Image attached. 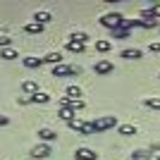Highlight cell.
Returning <instances> with one entry per match:
<instances>
[{
	"label": "cell",
	"mask_w": 160,
	"mask_h": 160,
	"mask_svg": "<svg viewBox=\"0 0 160 160\" xmlns=\"http://www.w3.org/2000/svg\"><path fill=\"white\" fill-rule=\"evenodd\" d=\"M122 22H124V17H122L120 12H108V14L100 17V24H103L105 29H110V31H112V29H120Z\"/></svg>",
	"instance_id": "1"
},
{
	"label": "cell",
	"mask_w": 160,
	"mask_h": 160,
	"mask_svg": "<svg viewBox=\"0 0 160 160\" xmlns=\"http://www.w3.org/2000/svg\"><path fill=\"white\" fill-rule=\"evenodd\" d=\"M115 124H117V117H115V115H108V117H98V120L91 122V127H93V132H96V134L105 132V129L115 127Z\"/></svg>",
	"instance_id": "2"
},
{
	"label": "cell",
	"mask_w": 160,
	"mask_h": 160,
	"mask_svg": "<svg viewBox=\"0 0 160 160\" xmlns=\"http://www.w3.org/2000/svg\"><path fill=\"white\" fill-rule=\"evenodd\" d=\"M69 74H81V67L77 65H55L53 67V77H69Z\"/></svg>",
	"instance_id": "3"
},
{
	"label": "cell",
	"mask_w": 160,
	"mask_h": 160,
	"mask_svg": "<svg viewBox=\"0 0 160 160\" xmlns=\"http://www.w3.org/2000/svg\"><path fill=\"white\" fill-rule=\"evenodd\" d=\"M60 105L62 108H69V110H74V112H77V110H84V105H86V103H84V100L81 98H60Z\"/></svg>",
	"instance_id": "4"
},
{
	"label": "cell",
	"mask_w": 160,
	"mask_h": 160,
	"mask_svg": "<svg viewBox=\"0 0 160 160\" xmlns=\"http://www.w3.org/2000/svg\"><path fill=\"white\" fill-rule=\"evenodd\" d=\"M53 153V148H50V143H38V146L31 148V158H48V155Z\"/></svg>",
	"instance_id": "5"
},
{
	"label": "cell",
	"mask_w": 160,
	"mask_h": 160,
	"mask_svg": "<svg viewBox=\"0 0 160 160\" xmlns=\"http://www.w3.org/2000/svg\"><path fill=\"white\" fill-rule=\"evenodd\" d=\"M74 158H77V160H96L98 153L91 151V148H77V151H74Z\"/></svg>",
	"instance_id": "6"
},
{
	"label": "cell",
	"mask_w": 160,
	"mask_h": 160,
	"mask_svg": "<svg viewBox=\"0 0 160 160\" xmlns=\"http://www.w3.org/2000/svg\"><path fill=\"white\" fill-rule=\"evenodd\" d=\"M112 69H115V67H112L110 60H100V62H96V67H93V72L100 74V77H103V74H110Z\"/></svg>",
	"instance_id": "7"
},
{
	"label": "cell",
	"mask_w": 160,
	"mask_h": 160,
	"mask_svg": "<svg viewBox=\"0 0 160 160\" xmlns=\"http://www.w3.org/2000/svg\"><path fill=\"white\" fill-rule=\"evenodd\" d=\"M24 67H27V69H38V67H43L46 65V62H43V58H24Z\"/></svg>",
	"instance_id": "8"
},
{
	"label": "cell",
	"mask_w": 160,
	"mask_h": 160,
	"mask_svg": "<svg viewBox=\"0 0 160 160\" xmlns=\"http://www.w3.org/2000/svg\"><path fill=\"white\" fill-rule=\"evenodd\" d=\"M38 139L43 141V143H50V141L58 139V134H55L53 129H38Z\"/></svg>",
	"instance_id": "9"
},
{
	"label": "cell",
	"mask_w": 160,
	"mask_h": 160,
	"mask_svg": "<svg viewBox=\"0 0 160 160\" xmlns=\"http://www.w3.org/2000/svg\"><path fill=\"white\" fill-rule=\"evenodd\" d=\"M22 91H24L27 96H33V93H38V84L31 81V79H27L24 84H22Z\"/></svg>",
	"instance_id": "10"
},
{
	"label": "cell",
	"mask_w": 160,
	"mask_h": 160,
	"mask_svg": "<svg viewBox=\"0 0 160 160\" xmlns=\"http://www.w3.org/2000/svg\"><path fill=\"white\" fill-rule=\"evenodd\" d=\"M50 19H53V17H50V12H46V10H38V12L33 14V22H36V24H48Z\"/></svg>",
	"instance_id": "11"
},
{
	"label": "cell",
	"mask_w": 160,
	"mask_h": 160,
	"mask_svg": "<svg viewBox=\"0 0 160 160\" xmlns=\"http://www.w3.org/2000/svg\"><path fill=\"white\" fill-rule=\"evenodd\" d=\"M122 58H124V60H139L141 50L139 48H127V50H122Z\"/></svg>",
	"instance_id": "12"
},
{
	"label": "cell",
	"mask_w": 160,
	"mask_h": 160,
	"mask_svg": "<svg viewBox=\"0 0 160 160\" xmlns=\"http://www.w3.org/2000/svg\"><path fill=\"white\" fill-rule=\"evenodd\" d=\"M0 58L2 60H14V58H19V53L14 48H0Z\"/></svg>",
	"instance_id": "13"
},
{
	"label": "cell",
	"mask_w": 160,
	"mask_h": 160,
	"mask_svg": "<svg viewBox=\"0 0 160 160\" xmlns=\"http://www.w3.org/2000/svg\"><path fill=\"white\" fill-rule=\"evenodd\" d=\"M43 62H48V65H62V55L60 53H48L46 58H43Z\"/></svg>",
	"instance_id": "14"
},
{
	"label": "cell",
	"mask_w": 160,
	"mask_h": 160,
	"mask_svg": "<svg viewBox=\"0 0 160 160\" xmlns=\"http://www.w3.org/2000/svg\"><path fill=\"white\" fill-rule=\"evenodd\" d=\"M60 120H65V122H72L74 117H77V112H74V110H69V108H60Z\"/></svg>",
	"instance_id": "15"
},
{
	"label": "cell",
	"mask_w": 160,
	"mask_h": 160,
	"mask_svg": "<svg viewBox=\"0 0 160 160\" xmlns=\"http://www.w3.org/2000/svg\"><path fill=\"white\" fill-rule=\"evenodd\" d=\"M117 134H122V136H132V134H136V127H134V124H120V127H117Z\"/></svg>",
	"instance_id": "16"
},
{
	"label": "cell",
	"mask_w": 160,
	"mask_h": 160,
	"mask_svg": "<svg viewBox=\"0 0 160 160\" xmlns=\"http://www.w3.org/2000/svg\"><path fill=\"white\" fill-rule=\"evenodd\" d=\"M84 43H77V41H67V50L69 53H84Z\"/></svg>",
	"instance_id": "17"
},
{
	"label": "cell",
	"mask_w": 160,
	"mask_h": 160,
	"mask_svg": "<svg viewBox=\"0 0 160 160\" xmlns=\"http://www.w3.org/2000/svg\"><path fill=\"white\" fill-rule=\"evenodd\" d=\"M110 48H112V43H110V41H105V38L96 41V50H98V53H108Z\"/></svg>",
	"instance_id": "18"
},
{
	"label": "cell",
	"mask_w": 160,
	"mask_h": 160,
	"mask_svg": "<svg viewBox=\"0 0 160 160\" xmlns=\"http://www.w3.org/2000/svg\"><path fill=\"white\" fill-rule=\"evenodd\" d=\"M112 38L115 41H124V38H129V31H127V29H112Z\"/></svg>",
	"instance_id": "19"
},
{
	"label": "cell",
	"mask_w": 160,
	"mask_h": 160,
	"mask_svg": "<svg viewBox=\"0 0 160 160\" xmlns=\"http://www.w3.org/2000/svg\"><path fill=\"white\" fill-rule=\"evenodd\" d=\"M31 103H50V96L43 93V91H38V93L31 96Z\"/></svg>",
	"instance_id": "20"
},
{
	"label": "cell",
	"mask_w": 160,
	"mask_h": 160,
	"mask_svg": "<svg viewBox=\"0 0 160 160\" xmlns=\"http://www.w3.org/2000/svg\"><path fill=\"white\" fill-rule=\"evenodd\" d=\"M24 31H27V33H41V31H43V24L31 22V24H27V27H24Z\"/></svg>",
	"instance_id": "21"
},
{
	"label": "cell",
	"mask_w": 160,
	"mask_h": 160,
	"mask_svg": "<svg viewBox=\"0 0 160 160\" xmlns=\"http://www.w3.org/2000/svg\"><path fill=\"white\" fill-rule=\"evenodd\" d=\"M67 124H69V129H74V132H79L81 134V129H84V124H86V122H81L79 117H74L72 122H67Z\"/></svg>",
	"instance_id": "22"
},
{
	"label": "cell",
	"mask_w": 160,
	"mask_h": 160,
	"mask_svg": "<svg viewBox=\"0 0 160 160\" xmlns=\"http://www.w3.org/2000/svg\"><path fill=\"white\" fill-rule=\"evenodd\" d=\"M67 98H81V88L79 86H67Z\"/></svg>",
	"instance_id": "23"
},
{
	"label": "cell",
	"mask_w": 160,
	"mask_h": 160,
	"mask_svg": "<svg viewBox=\"0 0 160 160\" xmlns=\"http://www.w3.org/2000/svg\"><path fill=\"white\" fill-rule=\"evenodd\" d=\"M143 105L151 108V110H160V98H146V100H143Z\"/></svg>",
	"instance_id": "24"
},
{
	"label": "cell",
	"mask_w": 160,
	"mask_h": 160,
	"mask_svg": "<svg viewBox=\"0 0 160 160\" xmlns=\"http://www.w3.org/2000/svg\"><path fill=\"white\" fill-rule=\"evenodd\" d=\"M132 160H151V153H148V151H134Z\"/></svg>",
	"instance_id": "25"
},
{
	"label": "cell",
	"mask_w": 160,
	"mask_h": 160,
	"mask_svg": "<svg viewBox=\"0 0 160 160\" xmlns=\"http://www.w3.org/2000/svg\"><path fill=\"white\" fill-rule=\"evenodd\" d=\"M69 41H77V43H84V46H86V41H88V36L84 31H77V33H72V38Z\"/></svg>",
	"instance_id": "26"
},
{
	"label": "cell",
	"mask_w": 160,
	"mask_h": 160,
	"mask_svg": "<svg viewBox=\"0 0 160 160\" xmlns=\"http://www.w3.org/2000/svg\"><path fill=\"white\" fill-rule=\"evenodd\" d=\"M12 38H7V36H0V48H10Z\"/></svg>",
	"instance_id": "27"
},
{
	"label": "cell",
	"mask_w": 160,
	"mask_h": 160,
	"mask_svg": "<svg viewBox=\"0 0 160 160\" xmlns=\"http://www.w3.org/2000/svg\"><path fill=\"white\" fill-rule=\"evenodd\" d=\"M148 50H151V53H160V41L151 43V46H148Z\"/></svg>",
	"instance_id": "28"
},
{
	"label": "cell",
	"mask_w": 160,
	"mask_h": 160,
	"mask_svg": "<svg viewBox=\"0 0 160 160\" xmlns=\"http://www.w3.org/2000/svg\"><path fill=\"white\" fill-rule=\"evenodd\" d=\"M7 124H10V120H7L5 115H0V127H7Z\"/></svg>",
	"instance_id": "29"
},
{
	"label": "cell",
	"mask_w": 160,
	"mask_h": 160,
	"mask_svg": "<svg viewBox=\"0 0 160 160\" xmlns=\"http://www.w3.org/2000/svg\"><path fill=\"white\" fill-rule=\"evenodd\" d=\"M158 160H160V155H158Z\"/></svg>",
	"instance_id": "30"
}]
</instances>
